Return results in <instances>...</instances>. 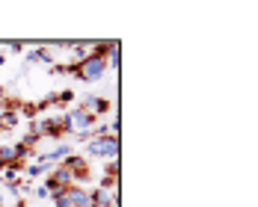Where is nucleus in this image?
<instances>
[{"label": "nucleus", "mask_w": 258, "mask_h": 207, "mask_svg": "<svg viewBox=\"0 0 258 207\" xmlns=\"http://www.w3.org/2000/svg\"><path fill=\"white\" fill-rule=\"evenodd\" d=\"M119 151H122V139L119 136H95L86 142V160L95 157V160H119Z\"/></svg>", "instance_id": "f257e3e1"}, {"label": "nucleus", "mask_w": 258, "mask_h": 207, "mask_svg": "<svg viewBox=\"0 0 258 207\" xmlns=\"http://www.w3.org/2000/svg\"><path fill=\"white\" fill-rule=\"evenodd\" d=\"M51 201H53V207H92L89 189H86V186H78V183H72V186L53 192Z\"/></svg>", "instance_id": "f03ea898"}, {"label": "nucleus", "mask_w": 258, "mask_h": 207, "mask_svg": "<svg viewBox=\"0 0 258 207\" xmlns=\"http://www.w3.org/2000/svg\"><path fill=\"white\" fill-rule=\"evenodd\" d=\"M75 183V178H72V172L66 169V166H53L51 172L45 175V189L48 192H59V189H66V186H72Z\"/></svg>", "instance_id": "7ed1b4c3"}, {"label": "nucleus", "mask_w": 258, "mask_h": 207, "mask_svg": "<svg viewBox=\"0 0 258 207\" xmlns=\"http://www.w3.org/2000/svg\"><path fill=\"white\" fill-rule=\"evenodd\" d=\"M39 122V136L42 139H59V136H66L62 133V116H42V119H36Z\"/></svg>", "instance_id": "20e7f679"}, {"label": "nucleus", "mask_w": 258, "mask_h": 207, "mask_svg": "<svg viewBox=\"0 0 258 207\" xmlns=\"http://www.w3.org/2000/svg\"><path fill=\"white\" fill-rule=\"evenodd\" d=\"M80 107H83V110H89L95 119H101L104 113H110V110H113V101H110V98H104V95H89Z\"/></svg>", "instance_id": "39448f33"}, {"label": "nucleus", "mask_w": 258, "mask_h": 207, "mask_svg": "<svg viewBox=\"0 0 258 207\" xmlns=\"http://www.w3.org/2000/svg\"><path fill=\"white\" fill-rule=\"evenodd\" d=\"M24 62H27V65H36V62L53 65V51L48 48V45H42V48H33V51H24Z\"/></svg>", "instance_id": "423d86ee"}, {"label": "nucleus", "mask_w": 258, "mask_h": 207, "mask_svg": "<svg viewBox=\"0 0 258 207\" xmlns=\"http://www.w3.org/2000/svg\"><path fill=\"white\" fill-rule=\"evenodd\" d=\"M69 154H75V148H72L69 142H59V145H53L48 154H39V157H42V160H48L51 166H59V163H62Z\"/></svg>", "instance_id": "0eeeda50"}, {"label": "nucleus", "mask_w": 258, "mask_h": 207, "mask_svg": "<svg viewBox=\"0 0 258 207\" xmlns=\"http://www.w3.org/2000/svg\"><path fill=\"white\" fill-rule=\"evenodd\" d=\"M53 166L51 163H48V160H42V157H39V160H36V163H27L24 166V175L27 178H42V175H48V172H51Z\"/></svg>", "instance_id": "6e6552de"}, {"label": "nucleus", "mask_w": 258, "mask_h": 207, "mask_svg": "<svg viewBox=\"0 0 258 207\" xmlns=\"http://www.w3.org/2000/svg\"><path fill=\"white\" fill-rule=\"evenodd\" d=\"M18 122H21L18 110H3V116H0V130H12V128H18Z\"/></svg>", "instance_id": "1a4fd4ad"}, {"label": "nucleus", "mask_w": 258, "mask_h": 207, "mask_svg": "<svg viewBox=\"0 0 258 207\" xmlns=\"http://www.w3.org/2000/svg\"><path fill=\"white\" fill-rule=\"evenodd\" d=\"M72 101H75V92H72V89H62V92L56 95V107H69Z\"/></svg>", "instance_id": "9d476101"}, {"label": "nucleus", "mask_w": 258, "mask_h": 207, "mask_svg": "<svg viewBox=\"0 0 258 207\" xmlns=\"http://www.w3.org/2000/svg\"><path fill=\"white\" fill-rule=\"evenodd\" d=\"M9 53H24V42H9Z\"/></svg>", "instance_id": "9b49d317"}, {"label": "nucleus", "mask_w": 258, "mask_h": 207, "mask_svg": "<svg viewBox=\"0 0 258 207\" xmlns=\"http://www.w3.org/2000/svg\"><path fill=\"white\" fill-rule=\"evenodd\" d=\"M36 198H39V201H45V198H51V192H48L45 186H36Z\"/></svg>", "instance_id": "f8f14e48"}, {"label": "nucleus", "mask_w": 258, "mask_h": 207, "mask_svg": "<svg viewBox=\"0 0 258 207\" xmlns=\"http://www.w3.org/2000/svg\"><path fill=\"white\" fill-rule=\"evenodd\" d=\"M3 65H6V53L0 51V68H3Z\"/></svg>", "instance_id": "ddd939ff"}, {"label": "nucleus", "mask_w": 258, "mask_h": 207, "mask_svg": "<svg viewBox=\"0 0 258 207\" xmlns=\"http://www.w3.org/2000/svg\"><path fill=\"white\" fill-rule=\"evenodd\" d=\"M0 207H6V195L3 192H0Z\"/></svg>", "instance_id": "4468645a"}]
</instances>
